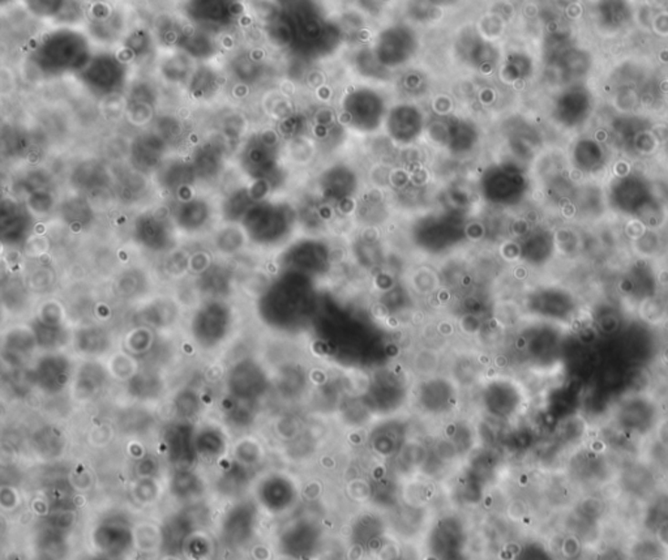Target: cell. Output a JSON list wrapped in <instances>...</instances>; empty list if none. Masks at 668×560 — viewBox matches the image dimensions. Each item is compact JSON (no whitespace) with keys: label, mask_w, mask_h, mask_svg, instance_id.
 Returning <instances> with one entry per match:
<instances>
[{"label":"cell","mask_w":668,"mask_h":560,"mask_svg":"<svg viewBox=\"0 0 668 560\" xmlns=\"http://www.w3.org/2000/svg\"><path fill=\"white\" fill-rule=\"evenodd\" d=\"M92 39L84 30L57 26L32 51V59L45 74L80 72L93 56Z\"/></svg>","instance_id":"1"},{"label":"cell","mask_w":668,"mask_h":560,"mask_svg":"<svg viewBox=\"0 0 668 560\" xmlns=\"http://www.w3.org/2000/svg\"><path fill=\"white\" fill-rule=\"evenodd\" d=\"M483 199L496 208H511L520 204L529 191V181L517 168L490 166L481 178Z\"/></svg>","instance_id":"2"},{"label":"cell","mask_w":668,"mask_h":560,"mask_svg":"<svg viewBox=\"0 0 668 560\" xmlns=\"http://www.w3.org/2000/svg\"><path fill=\"white\" fill-rule=\"evenodd\" d=\"M243 12V0H183L182 15L188 23L217 32L230 28Z\"/></svg>","instance_id":"3"},{"label":"cell","mask_w":668,"mask_h":560,"mask_svg":"<svg viewBox=\"0 0 668 560\" xmlns=\"http://www.w3.org/2000/svg\"><path fill=\"white\" fill-rule=\"evenodd\" d=\"M85 32L92 42L103 47L120 44L129 35L126 12L109 2H93L88 10Z\"/></svg>","instance_id":"4"},{"label":"cell","mask_w":668,"mask_h":560,"mask_svg":"<svg viewBox=\"0 0 668 560\" xmlns=\"http://www.w3.org/2000/svg\"><path fill=\"white\" fill-rule=\"evenodd\" d=\"M412 238L422 250L443 251L448 250L454 244H460L464 237V230L454 214L437 213L422 217L414 225Z\"/></svg>","instance_id":"5"},{"label":"cell","mask_w":668,"mask_h":560,"mask_svg":"<svg viewBox=\"0 0 668 560\" xmlns=\"http://www.w3.org/2000/svg\"><path fill=\"white\" fill-rule=\"evenodd\" d=\"M81 78L99 92L117 90L126 75V67L110 51L93 54L88 65L80 71Z\"/></svg>","instance_id":"6"},{"label":"cell","mask_w":668,"mask_h":560,"mask_svg":"<svg viewBox=\"0 0 668 560\" xmlns=\"http://www.w3.org/2000/svg\"><path fill=\"white\" fill-rule=\"evenodd\" d=\"M573 211L579 219L597 221L602 219L609 208L606 189L597 181H584L577 183L572 198Z\"/></svg>","instance_id":"7"},{"label":"cell","mask_w":668,"mask_h":560,"mask_svg":"<svg viewBox=\"0 0 668 560\" xmlns=\"http://www.w3.org/2000/svg\"><path fill=\"white\" fill-rule=\"evenodd\" d=\"M323 196L328 200H345L358 190L357 172L344 165H334L321 178Z\"/></svg>","instance_id":"8"},{"label":"cell","mask_w":668,"mask_h":560,"mask_svg":"<svg viewBox=\"0 0 668 560\" xmlns=\"http://www.w3.org/2000/svg\"><path fill=\"white\" fill-rule=\"evenodd\" d=\"M390 119L399 120L403 124L388 126L391 138L401 144H410L418 139L423 129V117L417 108L412 105H399L391 110Z\"/></svg>","instance_id":"9"},{"label":"cell","mask_w":668,"mask_h":560,"mask_svg":"<svg viewBox=\"0 0 668 560\" xmlns=\"http://www.w3.org/2000/svg\"><path fill=\"white\" fill-rule=\"evenodd\" d=\"M190 24V23H188ZM191 28L183 26L181 38H179L177 48L184 51L187 56L193 59H211L218 53V44L215 41L214 32L190 24Z\"/></svg>","instance_id":"10"},{"label":"cell","mask_w":668,"mask_h":560,"mask_svg":"<svg viewBox=\"0 0 668 560\" xmlns=\"http://www.w3.org/2000/svg\"><path fill=\"white\" fill-rule=\"evenodd\" d=\"M349 101L362 106V111L351 117V123L357 126V129L370 130L378 127L379 120L382 119L384 115V102L378 93L371 92L370 89H360L349 96Z\"/></svg>","instance_id":"11"},{"label":"cell","mask_w":668,"mask_h":560,"mask_svg":"<svg viewBox=\"0 0 668 560\" xmlns=\"http://www.w3.org/2000/svg\"><path fill=\"white\" fill-rule=\"evenodd\" d=\"M555 251L554 233L546 229L529 233L521 244V255L530 263H542L549 259Z\"/></svg>","instance_id":"12"},{"label":"cell","mask_w":668,"mask_h":560,"mask_svg":"<svg viewBox=\"0 0 668 560\" xmlns=\"http://www.w3.org/2000/svg\"><path fill=\"white\" fill-rule=\"evenodd\" d=\"M19 2L21 7H24L33 19L56 26L69 0H19Z\"/></svg>","instance_id":"13"},{"label":"cell","mask_w":668,"mask_h":560,"mask_svg":"<svg viewBox=\"0 0 668 560\" xmlns=\"http://www.w3.org/2000/svg\"><path fill=\"white\" fill-rule=\"evenodd\" d=\"M156 44V36L147 28L130 30L123 41L124 47L135 57L148 56Z\"/></svg>","instance_id":"14"},{"label":"cell","mask_w":668,"mask_h":560,"mask_svg":"<svg viewBox=\"0 0 668 560\" xmlns=\"http://www.w3.org/2000/svg\"><path fill=\"white\" fill-rule=\"evenodd\" d=\"M190 68L191 57L179 48L174 53L169 54L162 62V72L166 78L182 80L190 74Z\"/></svg>","instance_id":"15"},{"label":"cell","mask_w":668,"mask_h":560,"mask_svg":"<svg viewBox=\"0 0 668 560\" xmlns=\"http://www.w3.org/2000/svg\"><path fill=\"white\" fill-rule=\"evenodd\" d=\"M634 247L641 256H652L661 247V238L654 229H648L640 238L633 241Z\"/></svg>","instance_id":"16"},{"label":"cell","mask_w":668,"mask_h":560,"mask_svg":"<svg viewBox=\"0 0 668 560\" xmlns=\"http://www.w3.org/2000/svg\"><path fill=\"white\" fill-rule=\"evenodd\" d=\"M2 2V7H12L14 5V3L16 2V0H0Z\"/></svg>","instance_id":"17"}]
</instances>
